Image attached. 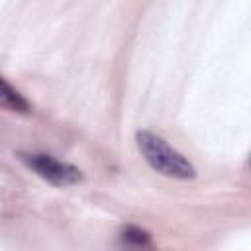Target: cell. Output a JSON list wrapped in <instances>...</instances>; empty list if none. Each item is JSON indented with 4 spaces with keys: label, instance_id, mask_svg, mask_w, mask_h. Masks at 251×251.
<instances>
[{
    "label": "cell",
    "instance_id": "4",
    "mask_svg": "<svg viewBox=\"0 0 251 251\" xmlns=\"http://www.w3.org/2000/svg\"><path fill=\"white\" fill-rule=\"evenodd\" d=\"M122 235H124V241L126 243H133V245H147L149 239H151L145 229H139V227H133V226L126 227Z\"/></svg>",
    "mask_w": 251,
    "mask_h": 251
},
{
    "label": "cell",
    "instance_id": "3",
    "mask_svg": "<svg viewBox=\"0 0 251 251\" xmlns=\"http://www.w3.org/2000/svg\"><path fill=\"white\" fill-rule=\"evenodd\" d=\"M0 102L4 108H10L14 112H29V104L27 100L10 86L8 80H2V96H0Z\"/></svg>",
    "mask_w": 251,
    "mask_h": 251
},
{
    "label": "cell",
    "instance_id": "2",
    "mask_svg": "<svg viewBox=\"0 0 251 251\" xmlns=\"http://www.w3.org/2000/svg\"><path fill=\"white\" fill-rule=\"evenodd\" d=\"M22 159L41 178H45L47 182H51L55 186H71V184H76V182L82 180V175L76 167H73L69 163H63V161H59L51 155L33 153V155H22Z\"/></svg>",
    "mask_w": 251,
    "mask_h": 251
},
{
    "label": "cell",
    "instance_id": "1",
    "mask_svg": "<svg viewBox=\"0 0 251 251\" xmlns=\"http://www.w3.org/2000/svg\"><path fill=\"white\" fill-rule=\"evenodd\" d=\"M135 141L143 159L149 163L153 171L178 180H190L196 176V169L192 167V163L182 153L173 149L163 137L141 129L135 133Z\"/></svg>",
    "mask_w": 251,
    "mask_h": 251
}]
</instances>
